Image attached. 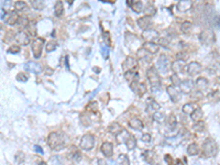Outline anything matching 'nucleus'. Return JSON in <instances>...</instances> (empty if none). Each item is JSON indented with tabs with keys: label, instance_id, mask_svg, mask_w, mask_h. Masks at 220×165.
Returning <instances> with one entry per match:
<instances>
[{
	"label": "nucleus",
	"instance_id": "72a5a7b5",
	"mask_svg": "<svg viewBox=\"0 0 220 165\" xmlns=\"http://www.w3.org/2000/svg\"><path fill=\"white\" fill-rule=\"evenodd\" d=\"M129 135H130V133H129L127 130H124V129H123V130L121 131V132H120L118 135H116V137H117V140H118V142H119V143H123V142H126V140L128 139V137H129Z\"/></svg>",
	"mask_w": 220,
	"mask_h": 165
},
{
	"label": "nucleus",
	"instance_id": "4d7b16f0",
	"mask_svg": "<svg viewBox=\"0 0 220 165\" xmlns=\"http://www.w3.org/2000/svg\"><path fill=\"white\" fill-rule=\"evenodd\" d=\"M142 141H143V142L149 143L151 141V135L149 134V133H145V134H143L142 135Z\"/></svg>",
	"mask_w": 220,
	"mask_h": 165
},
{
	"label": "nucleus",
	"instance_id": "473e14b6",
	"mask_svg": "<svg viewBox=\"0 0 220 165\" xmlns=\"http://www.w3.org/2000/svg\"><path fill=\"white\" fill-rule=\"evenodd\" d=\"M144 10V13H145V17H152V15H154L155 13H156V9H155V7L153 6V4H147V7L143 9Z\"/></svg>",
	"mask_w": 220,
	"mask_h": 165
},
{
	"label": "nucleus",
	"instance_id": "c756f323",
	"mask_svg": "<svg viewBox=\"0 0 220 165\" xmlns=\"http://www.w3.org/2000/svg\"><path fill=\"white\" fill-rule=\"evenodd\" d=\"M29 22H30V21H29V19H28L27 17H19L18 20H17L16 25L18 28H20V29H24V28L28 27Z\"/></svg>",
	"mask_w": 220,
	"mask_h": 165
},
{
	"label": "nucleus",
	"instance_id": "2f4dec72",
	"mask_svg": "<svg viewBox=\"0 0 220 165\" xmlns=\"http://www.w3.org/2000/svg\"><path fill=\"white\" fill-rule=\"evenodd\" d=\"M187 152H188V154L189 155H192V156L197 155V154L199 153V148H198V145H197L196 143H192V144H189L188 148H187Z\"/></svg>",
	"mask_w": 220,
	"mask_h": 165
},
{
	"label": "nucleus",
	"instance_id": "a878e982",
	"mask_svg": "<svg viewBox=\"0 0 220 165\" xmlns=\"http://www.w3.org/2000/svg\"><path fill=\"white\" fill-rule=\"evenodd\" d=\"M122 130H123V128L117 122H112L111 124L109 126V132L113 135H118Z\"/></svg>",
	"mask_w": 220,
	"mask_h": 165
},
{
	"label": "nucleus",
	"instance_id": "4468645a",
	"mask_svg": "<svg viewBox=\"0 0 220 165\" xmlns=\"http://www.w3.org/2000/svg\"><path fill=\"white\" fill-rule=\"evenodd\" d=\"M193 7V1L192 0H179L178 1L177 6V10L179 12H187L189 9H192Z\"/></svg>",
	"mask_w": 220,
	"mask_h": 165
},
{
	"label": "nucleus",
	"instance_id": "bf43d9fd",
	"mask_svg": "<svg viewBox=\"0 0 220 165\" xmlns=\"http://www.w3.org/2000/svg\"><path fill=\"white\" fill-rule=\"evenodd\" d=\"M160 44H162L164 46L168 45V40L167 39H160Z\"/></svg>",
	"mask_w": 220,
	"mask_h": 165
},
{
	"label": "nucleus",
	"instance_id": "412c9836",
	"mask_svg": "<svg viewBox=\"0 0 220 165\" xmlns=\"http://www.w3.org/2000/svg\"><path fill=\"white\" fill-rule=\"evenodd\" d=\"M129 127L131 129H134V130H138V131H141L143 129V122L139 118H132L130 121H129Z\"/></svg>",
	"mask_w": 220,
	"mask_h": 165
},
{
	"label": "nucleus",
	"instance_id": "37998d69",
	"mask_svg": "<svg viewBox=\"0 0 220 165\" xmlns=\"http://www.w3.org/2000/svg\"><path fill=\"white\" fill-rule=\"evenodd\" d=\"M171 81H172V84H173V86H179V84H181V78L178 77L177 74H173L172 76H171Z\"/></svg>",
	"mask_w": 220,
	"mask_h": 165
},
{
	"label": "nucleus",
	"instance_id": "a211bd4d",
	"mask_svg": "<svg viewBox=\"0 0 220 165\" xmlns=\"http://www.w3.org/2000/svg\"><path fill=\"white\" fill-rule=\"evenodd\" d=\"M100 150L105 156L110 158L112 155V153H113V145H112V143H110V142H104L100 148Z\"/></svg>",
	"mask_w": 220,
	"mask_h": 165
},
{
	"label": "nucleus",
	"instance_id": "9b49d317",
	"mask_svg": "<svg viewBox=\"0 0 220 165\" xmlns=\"http://www.w3.org/2000/svg\"><path fill=\"white\" fill-rule=\"evenodd\" d=\"M201 69H203V66H201L200 63H198V62H190L188 65H187V74L190 75V76H194V75H197L198 73H200Z\"/></svg>",
	"mask_w": 220,
	"mask_h": 165
},
{
	"label": "nucleus",
	"instance_id": "7ed1b4c3",
	"mask_svg": "<svg viewBox=\"0 0 220 165\" xmlns=\"http://www.w3.org/2000/svg\"><path fill=\"white\" fill-rule=\"evenodd\" d=\"M203 151H204L205 156H207V158L215 156L217 154V151H218L216 141L212 139H207L203 144Z\"/></svg>",
	"mask_w": 220,
	"mask_h": 165
},
{
	"label": "nucleus",
	"instance_id": "4be33fe9",
	"mask_svg": "<svg viewBox=\"0 0 220 165\" xmlns=\"http://www.w3.org/2000/svg\"><path fill=\"white\" fill-rule=\"evenodd\" d=\"M176 126H177V120H176V117L174 115H171L167 120H166V127H167V130L168 131H174L176 129Z\"/></svg>",
	"mask_w": 220,
	"mask_h": 165
},
{
	"label": "nucleus",
	"instance_id": "5fc2aeb1",
	"mask_svg": "<svg viewBox=\"0 0 220 165\" xmlns=\"http://www.w3.org/2000/svg\"><path fill=\"white\" fill-rule=\"evenodd\" d=\"M176 57H177V60H179V61H186V60L188 58V54L182 52V53L177 54V56H176Z\"/></svg>",
	"mask_w": 220,
	"mask_h": 165
},
{
	"label": "nucleus",
	"instance_id": "58836bf2",
	"mask_svg": "<svg viewBox=\"0 0 220 165\" xmlns=\"http://www.w3.org/2000/svg\"><path fill=\"white\" fill-rule=\"evenodd\" d=\"M193 128L196 132H201V131L205 130V122L204 121H201V120H199V121H197V122L194 124Z\"/></svg>",
	"mask_w": 220,
	"mask_h": 165
},
{
	"label": "nucleus",
	"instance_id": "b1692460",
	"mask_svg": "<svg viewBox=\"0 0 220 165\" xmlns=\"http://www.w3.org/2000/svg\"><path fill=\"white\" fill-rule=\"evenodd\" d=\"M147 108L149 112H156L158 109L161 108V106H160L155 100L152 99V98H149L147 101Z\"/></svg>",
	"mask_w": 220,
	"mask_h": 165
},
{
	"label": "nucleus",
	"instance_id": "c9c22d12",
	"mask_svg": "<svg viewBox=\"0 0 220 165\" xmlns=\"http://www.w3.org/2000/svg\"><path fill=\"white\" fill-rule=\"evenodd\" d=\"M182 110H183V112L185 115L190 116L193 113L194 110H195V106H194V104H185L183 106V108H182Z\"/></svg>",
	"mask_w": 220,
	"mask_h": 165
},
{
	"label": "nucleus",
	"instance_id": "4c0bfd02",
	"mask_svg": "<svg viewBox=\"0 0 220 165\" xmlns=\"http://www.w3.org/2000/svg\"><path fill=\"white\" fill-rule=\"evenodd\" d=\"M118 163L120 165H130V161L126 154H120L118 156Z\"/></svg>",
	"mask_w": 220,
	"mask_h": 165
},
{
	"label": "nucleus",
	"instance_id": "dca6fc26",
	"mask_svg": "<svg viewBox=\"0 0 220 165\" xmlns=\"http://www.w3.org/2000/svg\"><path fill=\"white\" fill-rule=\"evenodd\" d=\"M171 68L174 72V74H177L178 75L179 73H183V71L185 68V63H184V61L177 60V61H175L174 63L171 64Z\"/></svg>",
	"mask_w": 220,
	"mask_h": 165
},
{
	"label": "nucleus",
	"instance_id": "393cba45",
	"mask_svg": "<svg viewBox=\"0 0 220 165\" xmlns=\"http://www.w3.org/2000/svg\"><path fill=\"white\" fill-rule=\"evenodd\" d=\"M126 145H127L128 150L129 151H132L135 149V146H137V139H135V137L133 134H131L130 133V135L128 137V139L126 140Z\"/></svg>",
	"mask_w": 220,
	"mask_h": 165
},
{
	"label": "nucleus",
	"instance_id": "a19ab883",
	"mask_svg": "<svg viewBox=\"0 0 220 165\" xmlns=\"http://www.w3.org/2000/svg\"><path fill=\"white\" fill-rule=\"evenodd\" d=\"M190 29H192V22H190V21H184V22L181 24V30L183 31L184 33L189 32Z\"/></svg>",
	"mask_w": 220,
	"mask_h": 165
},
{
	"label": "nucleus",
	"instance_id": "864d4df0",
	"mask_svg": "<svg viewBox=\"0 0 220 165\" xmlns=\"http://www.w3.org/2000/svg\"><path fill=\"white\" fill-rule=\"evenodd\" d=\"M101 54H102L104 58H108V56H109V47L108 46L106 45V46H102V47H101Z\"/></svg>",
	"mask_w": 220,
	"mask_h": 165
},
{
	"label": "nucleus",
	"instance_id": "6e6d98bb",
	"mask_svg": "<svg viewBox=\"0 0 220 165\" xmlns=\"http://www.w3.org/2000/svg\"><path fill=\"white\" fill-rule=\"evenodd\" d=\"M164 160H165V162L167 163V165H174L173 158H172V156H171L170 154H166L165 156H164Z\"/></svg>",
	"mask_w": 220,
	"mask_h": 165
},
{
	"label": "nucleus",
	"instance_id": "49530a36",
	"mask_svg": "<svg viewBox=\"0 0 220 165\" xmlns=\"http://www.w3.org/2000/svg\"><path fill=\"white\" fill-rule=\"evenodd\" d=\"M56 47H57V43L55 42V41H51V42L47 43L46 51H47V52H53V51H54Z\"/></svg>",
	"mask_w": 220,
	"mask_h": 165
},
{
	"label": "nucleus",
	"instance_id": "0eeeda50",
	"mask_svg": "<svg viewBox=\"0 0 220 165\" xmlns=\"http://www.w3.org/2000/svg\"><path fill=\"white\" fill-rule=\"evenodd\" d=\"M95 146V137L93 134H85L81 140V148L85 151H90Z\"/></svg>",
	"mask_w": 220,
	"mask_h": 165
},
{
	"label": "nucleus",
	"instance_id": "bb28decb",
	"mask_svg": "<svg viewBox=\"0 0 220 165\" xmlns=\"http://www.w3.org/2000/svg\"><path fill=\"white\" fill-rule=\"evenodd\" d=\"M196 86L199 90H205V89L208 87V81H207V78H205V77H199V78H197Z\"/></svg>",
	"mask_w": 220,
	"mask_h": 165
},
{
	"label": "nucleus",
	"instance_id": "13d9d810",
	"mask_svg": "<svg viewBox=\"0 0 220 165\" xmlns=\"http://www.w3.org/2000/svg\"><path fill=\"white\" fill-rule=\"evenodd\" d=\"M10 7H11V0H6V2H4V10L7 12H9V9H10Z\"/></svg>",
	"mask_w": 220,
	"mask_h": 165
},
{
	"label": "nucleus",
	"instance_id": "e2e57ef3",
	"mask_svg": "<svg viewBox=\"0 0 220 165\" xmlns=\"http://www.w3.org/2000/svg\"><path fill=\"white\" fill-rule=\"evenodd\" d=\"M133 2H134L133 0H127V4H128V6H129V7H131V6H132V4H133Z\"/></svg>",
	"mask_w": 220,
	"mask_h": 165
},
{
	"label": "nucleus",
	"instance_id": "6ab92c4d",
	"mask_svg": "<svg viewBox=\"0 0 220 165\" xmlns=\"http://www.w3.org/2000/svg\"><path fill=\"white\" fill-rule=\"evenodd\" d=\"M138 25H139L142 30H147L149 28L151 27V24H152V21H151V18L150 17H142V18H140V19H138Z\"/></svg>",
	"mask_w": 220,
	"mask_h": 165
},
{
	"label": "nucleus",
	"instance_id": "f3484780",
	"mask_svg": "<svg viewBox=\"0 0 220 165\" xmlns=\"http://www.w3.org/2000/svg\"><path fill=\"white\" fill-rule=\"evenodd\" d=\"M179 88H181V90L183 92H186V94L190 92L194 88L193 81H190V79H185V81H181V84H179Z\"/></svg>",
	"mask_w": 220,
	"mask_h": 165
},
{
	"label": "nucleus",
	"instance_id": "338daca9",
	"mask_svg": "<svg viewBox=\"0 0 220 165\" xmlns=\"http://www.w3.org/2000/svg\"><path fill=\"white\" fill-rule=\"evenodd\" d=\"M194 165H200V164H198V163H196V164H194Z\"/></svg>",
	"mask_w": 220,
	"mask_h": 165
},
{
	"label": "nucleus",
	"instance_id": "09e8293b",
	"mask_svg": "<svg viewBox=\"0 0 220 165\" xmlns=\"http://www.w3.org/2000/svg\"><path fill=\"white\" fill-rule=\"evenodd\" d=\"M28 79H29V77H28L27 74L19 73L18 75H17V81H22V83H25V81H28Z\"/></svg>",
	"mask_w": 220,
	"mask_h": 165
},
{
	"label": "nucleus",
	"instance_id": "69168bd1",
	"mask_svg": "<svg viewBox=\"0 0 220 165\" xmlns=\"http://www.w3.org/2000/svg\"><path fill=\"white\" fill-rule=\"evenodd\" d=\"M176 165H184V164L182 163L181 160H177V161H176Z\"/></svg>",
	"mask_w": 220,
	"mask_h": 165
},
{
	"label": "nucleus",
	"instance_id": "5701e85b",
	"mask_svg": "<svg viewBox=\"0 0 220 165\" xmlns=\"http://www.w3.org/2000/svg\"><path fill=\"white\" fill-rule=\"evenodd\" d=\"M124 78H126L129 83L138 81V79H139V74L137 73V72H134L133 69H132V71H126V73H124Z\"/></svg>",
	"mask_w": 220,
	"mask_h": 165
},
{
	"label": "nucleus",
	"instance_id": "cd10ccee",
	"mask_svg": "<svg viewBox=\"0 0 220 165\" xmlns=\"http://www.w3.org/2000/svg\"><path fill=\"white\" fill-rule=\"evenodd\" d=\"M54 11H55V15L56 17H62L63 13H64V4L61 0H57L56 4L54 6Z\"/></svg>",
	"mask_w": 220,
	"mask_h": 165
},
{
	"label": "nucleus",
	"instance_id": "f704fd0d",
	"mask_svg": "<svg viewBox=\"0 0 220 165\" xmlns=\"http://www.w3.org/2000/svg\"><path fill=\"white\" fill-rule=\"evenodd\" d=\"M135 12V13H141L143 11V4L142 1H135L132 4V6L130 7Z\"/></svg>",
	"mask_w": 220,
	"mask_h": 165
},
{
	"label": "nucleus",
	"instance_id": "2eb2a0df",
	"mask_svg": "<svg viewBox=\"0 0 220 165\" xmlns=\"http://www.w3.org/2000/svg\"><path fill=\"white\" fill-rule=\"evenodd\" d=\"M166 90H167V94L170 95L171 99L173 100L174 102H177L178 100L181 99V92H178L177 88L175 87V86H168L167 88H166Z\"/></svg>",
	"mask_w": 220,
	"mask_h": 165
},
{
	"label": "nucleus",
	"instance_id": "e433bc0d",
	"mask_svg": "<svg viewBox=\"0 0 220 165\" xmlns=\"http://www.w3.org/2000/svg\"><path fill=\"white\" fill-rule=\"evenodd\" d=\"M31 6L35 10H42L44 8V0H31Z\"/></svg>",
	"mask_w": 220,
	"mask_h": 165
},
{
	"label": "nucleus",
	"instance_id": "ea45409f",
	"mask_svg": "<svg viewBox=\"0 0 220 165\" xmlns=\"http://www.w3.org/2000/svg\"><path fill=\"white\" fill-rule=\"evenodd\" d=\"M25 8H27V4H25L24 1L19 0V1L15 2V10H16V11H22Z\"/></svg>",
	"mask_w": 220,
	"mask_h": 165
},
{
	"label": "nucleus",
	"instance_id": "052dcab7",
	"mask_svg": "<svg viewBox=\"0 0 220 165\" xmlns=\"http://www.w3.org/2000/svg\"><path fill=\"white\" fill-rule=\"evenodd\" d=\"M34 150L38 152V153H40V154H43V149L41 148V146H39V145H34Z\"/></svg>",
	"mask_w": 220,
	"mask_h": 165
},
{
	"label": "nucleus",
	"instance_id": "680f3d73",
	"mask_svg": "<svg viewBox=\"0 0 220 165\" xmlns=\"http://www.w3.org/2000/svg\"><path fill=\"white\" fill-rule=\"evenodd\" d=\"M34 165H47L44 161H36Z\"/></svg>",
	"mask_w": 220,
	"mask_h": 165
},
{
	"label": "nucleus",
	"instance_id": "20e7f679",
	"mask_svg": "<svg viewBox=\"0 0 220 165\" xmlns=\"http://www.w3.org/2000/svg\"><path fill=\"white\" fill-rule=\"evenodd\" d=\"M156 67H158V72L162 74H166L171 68V62L167 58L166 55H161L156 62Z\"/></svg>",
	"mask_w": 220,
	"mask_h": 165
},
{
	"label": "nucleus",
	"instance_id": "7c9ffc66",
	"mask_svg": "<svg viewBox=\"0 0 220 165\" xmlns=\"http://www.w3.org/2000/svg\"><path fill=\"white\" fill-rule=\"evenodd\" d=\"M190 116H192V119L194 121H199V120H201L204 113H203V110H201L200 108H195V110H194L193 113Z\"/></svg>",
	"mask_w": 220,
	"mask_h": 165
},
{
	"label": "nucleus",
	"instance_id": "79ce46f5",
	"mask_svg": "<svg viewBox=\"0 0 220 165\" xmlns=\"http://www.w3.org/2000/svg\"><path fill=\"white\" fill-rule=\"evenodd\" d=\"M153 119L156 121V122L158 123H162L163 121H164V119H165V116L163 115V113H161V112H154L153 113Z\"/></svg>",
	"mask_w": 220,
	"mask_h": 165
},
{
	"label": "nucleus",
	"instance_id": "9d476101",
	"mask_svg": "<svg viewBox=\"0 0 220 165\" xmlns=\"http://www.w3.org/2000/svg\"><path fill=\"white\" fill-rule=\"evenodd\" d=\"M130 88L140 97L143 96L147 92V86H145L144 83H138V81L130 83Z\"/></svg>",
	"mask_w": 220,
	"mask_h": 165
},
{
	"label": "nucleus",
	"instance_id": "c85d7f7f",
	"mask_svg": "<svg viewBox=\"0 0 220 165\" xmlns=\"http://www.w3.org/2000/svg\"><path fill=\"white\" fill-rule=\"evenodd\" d=\"M18 18H19V15H17L16 12H11V13H9L8 17L6 18V23L9 24V25H16Z\"/></svg>",
	"mask_w": 220,
	"mask_h": 165
},
{
	"label": "nucleus",
	"instance_id": "f03ea898",
	"mask_svg": "<svg viewBox=\"0 0 220 165\" xmlns=\"http://www.w3.org/2000/svg\"><path fill=\"white\" fill-rule=\"evenodd\" d=\"M147 77L149 81L151 84V87H152V90L153 92H158L160 87H161V77H160V74H158V69L155 67H150V68L147 71Z\"/></svg>",
	"mask_w": 220,
	"mask_h": 165
},
{
	"label": "nucleus",
	"instance_id": "1a4fd4ad",
	"mask_svg": "<svg viewBox=\"0 0 220 165\" xmlns=\"http://www.w3.org/2000/svg\"><path fill=\"white\" fill-rule=\"evenodd\" d=\"M15 40L17 41L18 44L20 45H28L31 39H30V35L28 34L25 31H19L16 35H15Z\"/></svg>",
	"mask_w": 220,
	"mask_h": 165
},
{
	"label": "nucleus",
	"instance_id": "a18cd8bd",
	"mask_svg": "<svg viewBox=\"0 0 220 165\" xmlns=\"http://www.w3.org/2000/svg\"><path fill=\"white\" fill-rule=\"evenodd\" d=\"M72 158H73L74 162H79L81 160V153L79 151L75 150L73 153H72Z\"/></svg>",
	"mask_w": 220,
	"mask_h": 165
},
{
	"label": "nucleus",
	"instance_id": "c03bdc74",
	"mask_svg": "<svg viewBox=\"0 0 220 165\" xmlns=\"http://www.w3.org/2000/svg\"><path fill=\"white\" fill-rule=\"evenodd\" d=\"M143 156L147 160V163H151V162H152V158L154 156V153H153L152 151H144V152H143Z\"/></svg>",
	"mask_w": 220,
	"mask_h": 165
},
{
	"label": "nucleus",
	"instance_id": "423d86ee",
	"mask_svg": "<svg viewBox=\"0 0 220 165\" xmlns=\"http://www.w3.org/2000/svg\"><path fill=\"white\" fill-rule=\"evenodd\" d=\"M200 42L205 45H210L216 41V35L211 30H204L199 35Z\"/></svg>",
	"mask_w": 220,
	"mask_h": 165
},
{
	"label": "nucleus",
	"instance_id": "f257e3e1",
	"mask_svg": "<svg viewBox=\"0 0 220 165\" xmlns=\"http://www.w3.org/2000/svg\"><path fill=\"white\" fill-rule=\"evenodd\" d=\"M47 144L52 150L54 151H61L62 149L65 148V139L64 135L61 132L57 131H53L49 134L47 138Z\"/></svg>",
	"mask_w": 220,
	"mask_h": 165
},
{
	"label": "nucleus",
	"instance_id": "de8ad7c7",
	"mask_svg": "<svg viewBox=\"0 0 220 165\" xmlns=\"http://www.w3.org/2000/svg\"><path fill=\"white\" fill-rule=\"evenodd\" d=\"M102 39H104V42L106 43L107 45H109V44L111 43V40H110V33L107 32V31H104V32H102Z\"/></svg>",
	"mask_w": 220,
	"mask_h": 165
},
{
	"label": "nucleus",
	"instance_id": "0e129e2a",
	"mask_svg": "<svg viewBox=\"0 0 220 165\" xmlns=\"http://www.w3.org/2000/svg\"><path fill=\"white\" fill-rule=\"evenodd\" d=\"M74 1H75V0H66V2L70 4H70H73Z\"/></svg>",
	"mask_w": 220,
	"mask_h": 165
},
{
	"label": "nucleus",
	"instance_id": "f8f14e48",
	"mask_svg": "<svg viewBox=\"0 0 220 165\" xmlns=\"http://www.w3.org/2000/svg\"><path fill=\"white\" fill-rule=\"evenodd\" d=\"M137 66H138V61H137V58L132 57V56H128V57L124 60L123 64H122V68H123L124 71H132V69H134Z\"/></svg>",
	"mask_w": 220,
	"mask_h": 165
},
{
	"label": "nucleus",
	"instance_id": "aec40b11",
	"mask_svg": "<svg viewBox=\"0 0 220 165\" xmlns=\"http://www.w3.org/2000/svg\"><path fill=\"white\" fill-rule=\"evenodd\" d=\"M143 49L147 51V53H150V54L158 53V50H160L158 45L154 42H145L144 43V45H143Z\"/></svg>",
	"mask_w": 220,
	"mask_h": 165
},
{
	"label": "nucleus",
	"instance_id": "3c124183",
	"mask_svg": "<svg viewBox=\"0 0 220 165\" xmlns=\"http://www.w3.org/2000/svg\"><path fill=\"white\" fill-rule=\"evenodd\" d=\"M20 49L19 47V45H12V46H10L8 49V53H10V54H18L20 52Z\"/></svg>",
	"mask_w": 220,
	"mask_h": 165
},
{
	"label": "nucleus",
	"instance_id": "603ef678",
	"mask_svg": "<svg viewBox=\"0 0 220 165\" xmlns=\"http://www.w3.org/2000/svg\"><path fill=\"white\" fill-rule=\"evenodd\" d=\"M24 158H25V156H24V154L22 153V152H18V153L16 154V161H17V163H23Z\"/></svg>",
	"mask_w": 220,
	"mask_h": 165
},
{
	"label": "nucleus",
	"instance_id": "ddd939ff",
	"mask_svg": "<svg viewBox=\"0 0 220 165\" xmlns=\"http://www.w3.org/2000/svg\"><path fill=\"white\" fill-rule=\"evenodd\" d=\"M142 36H143V39L147 40V42H154L155 39H158L160 34H158V31L151 30V29H147V30L143 31Z\"/></svg>",
	"mask_w": 220,
	"mask_h": 165
},
{
	"label": "nucleus",
	"instance_id": "8fccbe9b",
	"mask_svg": "<svg viewBox=\"0 0 220 165\" xmlns=\"http://www.w3.org/2000/svg\"><path fill=\"white\" fill-rule=\"evenodd\" d=\"M36 24H35V22H29V24H28V27L27 28H29L30 30H29V32L31 33V35H35L36 34Z\"/></svg>",
	"mask_w": 220,
	"mask_h": 165
},
{
	"label": "nucleus",
	"instance_id": "39448f33",
	"mask_svg": "<svg viewBox=\"0 0 220 165\" xmlns=\"http://www.w3.org/2000/svg\"><path fill=\"white\" fill-rule=\"evenodd\" d=\"M44 39L43 38H38L35 39L33 43H32V54L34 58H40L42 55V50L44 46Z\"/></svg>",
	"mask_w": 220,
	"mask_h": 165
},
{
	"label": "nucleus",
	"instance_id": "6e6552de",
	"mask_svg": "<svg viewBox=\"0 0 220 165\" xmlns=\"http://www.w3.org/2000/svg\"><path fill=\"white\" fill-rule=\"evenodd\" d=\"M24 68H25V71H28V72H31V73L36 74V75L41 74V73H42V71H43L42 65H41L40 63H38V62H34V61L27 62V63H25V65H24Z\"/></svg>",
	"mask_w": 220,
	"mask_h": 165
}]
</instances>
